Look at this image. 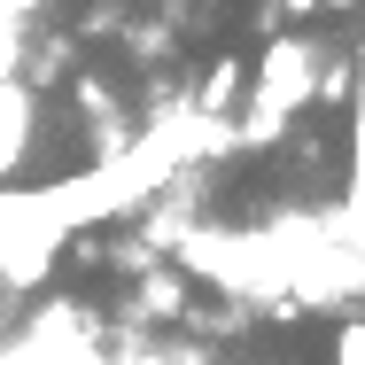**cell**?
<instances>
[{
	"instance_id": "3",
	"label": "cell",
	"mask_w": 365,
	"mask_h": 365,
	"mask_svg": "<svg viewBox=\"0 0 365 365\" xmlns=\"http://www.w3.org/2000/svg\"><path fill=\"white\" fill-rule=\"evenodd\" d=\"M140 311H148V319H171V311H179V280H171V272H155V280L140 288Z\"/></svg>"
},
{
	"instance_id": "1",
	"label": "cell",
	"mask_w": 365,
	"mask_h": 365,
	"mask_svg": "<svg viewBox=\"0 0 365 365\" xmlns=\"http://www.w3.org/2000/svg\"><path fill=\"white\" fill-rule=\"evenodd\" d=\"M311 78H319L311 47H303V39H272V55L257 63V93H249V109H241V125H233V148L280 140V133H288V117L311 101Z\"/></svg>"
},
{
	"instance_id": "2",
	"label": "cell",
	"mask_w": 365,
	"mask_h": 365,
	"mask_svg": "<svg viewBox=\"0 0 365 365\" xmlns=\"http://www.w3.org/2000/svg\"><path fill=\"white\" fill-rule=\"evenodd\" d=\"M350 249H365V55H358V93H350Z\"/></svg>"
},
{
	"instance_id": "5",
	"label": "cell",
	"mask_w": 365,
	"mask_h": 365,
	"mask_svg": "<svg viewBox=\"0 0 365 365\" xmlns=\"http://www.w3.org/2000/svg\"><path fill=\"white\" fill-rule=\"evenodd\" d=\"M334 365H365V319H342V334H334Z\"/></svg>"
},
{
	"instance_id": "4",
	"label": "cell",
	"mask_w": 365,
	"mask_h": 365,
	"mask_svg": "<svg viewBox=\"0 0 365 365\" xmlns=\"http://www.w3.org/2000/svg\"><path fill=\"white\" fill-rule=\"evenodd\" d=\"M233 86H241V63H218V71L202 78V117H210V109H225V101H233Z\"/></svg>"
}]
</instances>
